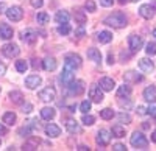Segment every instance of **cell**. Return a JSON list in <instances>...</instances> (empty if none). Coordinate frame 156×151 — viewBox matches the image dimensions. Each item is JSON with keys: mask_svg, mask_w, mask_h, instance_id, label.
<instances>
[{"mask_svg": "<svg viewBox=\"0 0 156 151\" xmlns=\"http://www.w3.org/2000/svg\"><path fill=\"white\" fill-rule=\"evenodd\" d=\"M126 22L128 20L123 12H112V14L106 16L105 20H103V23L109 25L112 28H123V27H126Z\"/></svg>", "mask_w": 156, "mask_h": 151, "instance_id": "cell-1", "label": "cell"}, {"mask_svg": "<svg viewBox=\"0 0 156 151\" xmlns=\"http://www.w3.org/2000/svg\"><path fill=\"white\" fill-rule=\"evenodd\" d=\"M129 143H131L134 148H139V149H145L148 146V140H147V137L142 134V132H133L131 136V139H129Z\"/></svg>", "mask_w": 156, "mask_h": 151, "instance_id": "cell-2", "label": "cell"}, {"mask_svg": "<svg viewBox=\"0 0 156 151\" xmlns=\"http://www.w3.org/2000/svg\"><path fill=\"white\" fill-rule=\"evenodd\" d=\"M67 89H69V92L72 94V95H81L83 92H84V83L81 81V80H72L67 86Z\"/></svg>", "mask_w": 156, "mask_h": 151, "instance_id": "cell-3", "label": "cell"}, {"mask_svg": "<svg viewBox=\"0 0 156 151\" xmlns=\"http://www.w3.org/2000/svg\"><path fill=\"white\" fill-rule=\"evenodd\" d=\"M142 44H144V41H142L140 36H137V34H129L128 36V47H129V50H131L133 53L139 52Z\"/></svg>", "mask_w": 156, "mask_h": 151, "instance_id": "cell-4", "label": "cell"}, {"mask_svg": "<svg viewBox=\"0 0 156 151\" xmlns=\"http://www.w3.org/2000/svg\"><path fill=\"white\" fill-rule=\"evenodd\" d=\"M5 12H6L8 19L12 20V22H19V20H22V17H23V11H22L20 6H11V8H8Z\"/></svg>", "mask_w": 156, "mask_h": 151, "instance_id": "cell-5", "label": "cell"}, {"mask_svg": "<svg viewBox=\"0 0 156 151\" xmlns=\"http://www.w3.org/2000/svg\"><path fill=\"white\" fill-rule=\"evenodd\" d=\"M2 53L6 56V58H16V56H19V53H20V48H19V45H16V44H5L3 47H2Z\"/></svg>", "mask_w": 156, "mask_h": 151, "instance_id": "cell-6", "label": "cell"}, {"mask_svg": "<svg viewBox=\"0 0 156 151\" xmlns=\"http://www.w3.org/2000/svg\"><path fill=\"white\" fill-rule=\"evenodd\" d=\"M64 66H69L72 69H78L81 66V58L75 55V53H69L66 55V58H64Z\"/></svg>", "mask_w": 156, "mask_h": 151, "instance_id": "cell-7", "label": "cell"}, {"mask_svg": "<svg viewBox=\"0 0 156 151\" xmlns=\"http://www.w3.org/2000/svg\"><path fill=\"white\" fill-rule=\"evenodd\" d=\"M89 98H90V101H94V103H101V101H103L101 87H98V86H90V87H89Z\"/></svg>", "mask_w": 156, "mask_h": 151, "instance_id": "cell-8", "label": "cell"}, {"mask_svg": "<svg viewBox=\"0 0 156 151\" xmlns=\"http://www.w3.org/2000/svg\"><path fill=\"white\" fill-rule=\"evenodd\" d=\"M39 98H41L42 101L50 103L56 98V91L53 89V87H45V89H42L41 92H39Z\"/></svg>", "mask_w": 156, "mask_h": 151, "instance_id": "cell-9", "label": "cell"}, {"mask_svg": "<svg viewBox=\"0 0 156 151\" xmlns=\"http://www.w3.org/2000/svg\"><path fill=\"white\" fill-rule=\"evenodd\" d=\"M73 72H75V69H72V67H69V66H64V70H62V73H61V81H62V84L67 86L72 80H75Z\"/></svg>", "mask_w": 156, "mask_h": 151, "instance_id": "cell-10", "label": "cell"}, {"mask_svg": "<svg viewBox=\"0 0 156 151\" xmlns=\"http://www.w3.org/2000/svg\"><path fill=\"white\" fill-rule=\"evenodd\" d=\"M95 140H97V143H98L100 146H106V145L109 143V140H111V132L106 131V129H100Z\"/></svg>", "mask_w": 156, "mask_h": 151, "instance_id": "cell-11", "label": "cell"}, {"mask_svg": "<svg viewBox=\"0 0 156 151\" xmlns=\"http://www.w3.org/2000/svg\"><path fill=\"white\" fill-rule=\"evenodd\" d=\"M154 12H156V8H154L153 5H150V3L142 5V6L139 8V14L144 17V19H151V17L154 16Z\"/></svg>", "mask_w": 156, "mask_h": 151, "instance_id": "cell-12", "label": "cell"}, {"mask_svg": "<svg viewBox=\"0 0 156 151\" xmlns=\"http://www.w3.org/2000/svg\"><path fill=\"white\" fill-rule=\"evenodd\" d=\"M20 37H22V41L23 42H27V44H30V45H33L34 42H36V39H37V34L33 31V30H23L22 33H20Z\"/></svg>", "mask_w": 156, "mask_h": 151, "instance_id": "cell-13", "label": "cell"}, {"mask_svg": "<svg viewBox=\"0 0 156 151\" xmlns=\"http://www.w3.org/2000/svg\"><path fill=\"white\" fill-rule=\"evenodd\" d=\"M42 80L39 75H30V77L25 78V86L28 87V89H36L37 86H41Z\"/></svg>", "mask_w": 156, "mask_h": 151, "instance_id": "cell-14", "label": "cell"}, {"mask_svg": "<svg viewBox=\"0 0 156 151\" xmlns=\"http://www.w3.org/2000/svg\"><path fill=\"white\" fill-rule=\"evenodd\" d=\"M139 69H140L142 72H145V73H151V72L154 70V64H153V61L144 58V59L139 61Z\"/></svg>", "mask_w": 156, "mask_h": 151, "instance_id": "cell-15", "label": "cell"}, {"mask_svg": "<svg viewBox=\"0 0 156 151\" xmlns=\"http://www.w3.org/2000/svg\"><path fill=\"white\" fill-rule=\"evenodd\" d=\"M56 59L53 58V56H47L44 61H42V67H44V70H47V72H53V70H56Z\"/></svg>", "mask_w": 156, "mask_h": 151, "instance_id": "cell-16", "label": "cell"}, {"mask_svg": "<svg viewBox=\"0 0 156 151\" xmlns=\"http://www.w3.org/2000/svg\"><path fill=\"white\" fill-rule=\"evenodd\" d=\"M100 87H101V91L111 92V91L114 89V87H115V83H114V80H112V78L105 77V78H101V80H100Z\"/></svg>", "mask_w": 156, "mask_h": 151, "instance_id": "cell-17", "label": "cell"}, {"mask_svg": "<svg viewBox=\"0 0 156 151\" xmlns=\"http://www.w3.org/2000/svg\"><path fill=\"white\" fill-rule=\"evenodd\" d=\"M0 37H3V39H11L12 37V28L5 22H0Z\"/></svg>", "mask_w": 156, "mask_h": 151, "instance_id": "cell-18", "label": "cell"}, {"mask_svg": "<svg viewBox=\"0 0 156 151\" xmlns=\"http://www.w3.org/2000/svg\"><path fill=\"white\" fill-rule=\"evenodd\" d=\"M45 134L48 137H58L61 134V128L58 126V125H55V123H48L45 126Z\"/></svg>", "mask_w": 156, "mask_h": 151, "instance_id": "cell-19", "label": "cell"}, {"mask_svg": "<svg viewBox=\"0 0 156 151\" xmlns=\"http://www.w3.org/2000/svg\"><path fill=\"white\" fill-rule=\"evenodd\" d=\"M144 98L147 101H156V86H148L144 89Z\"/></svg>", "mask_w": 156, "mask_h": 151, "instance_id": "cell-20", "label": "cell"}, {"mask_svg": "<svg viewBox=\"0 0 156 151\" xmlns=\"http://www.w3.org/2000/svg\"><path fill=\"white\" fill-rule=\"evenodd\" d=\"M9 98L14 105H23V95L20 91H11L9 92Z\"/></svg>", "mask_w": 156, "mask_h": 151, "instance_id": "cell-21", "label": "cell"}, {"mask_svg": "<svg viewBox=\"0 0 156 151\" xmlns=\"http://www.w3.org/2000/svg\"><path fill=\"white\" fill-rule=\"evenodd\" d=\"M87 58L90 59V61H94V62H98L101 61V53H100V50H97V48H89L87 50Z\"/></svg>", "mask_w": 156, "mask_h": 151, "instance_id": "cell-22", "label": "cell"}, {"mask_svg": "<svg viewBox=\"0 0 156 151\" xmlns=\"http://www.w3.org/2000/svg\"><path fill=\"white\" fill-rule=\"evenodd\" d=\"M37 145H39V139H37V137H28V140L23 143V149L31 151V149H36Z\"/></svg>", "mask_w": 156, "mask_h": 151, "instance_id": "cell-23", "label": "cell"}, {"mask_svg": "<svg viewBox=\"0 0 156 151\" xmlns=\"http://www.w3.org/2000/svg\"><path fill=\"white\" fill-rule=\"evenodd\" d=\"M66 129H67L70 134H76V132H80V131H81L80 125H78L75 120H67V123H66Z\"/></svg>", "mask_w": 156, "mask_h": 151, "instance_id": "cell-24", "label": "cell"}, {"mask_svg": "<svg viewBox=\"0 0 156 151\" xmlns=\"http://www.w3.org/2000/svg\"><path fill=\"white\" fill-rule=\"evenodd\" d=\"M69 19H70V16H69L67 11H58L56 16H55V20L58 23H69Z\"/></svg>", "mask_w": 156, "mask_h": 151, "instance_id": "cell-25", "label": "cell"}, {"mask_svg": "<svg viewBox=\"0 0 156 151\" xmlns=\"http://www.w3.org/2000/svg\"><path fill=\"white\" fill-rule=\"evenodd\" d=\"M97 39H98L101 44H108V42L112 41V33H111V31H106V30H105V31H100Z\"/></svg>", "mask_w": 156, "mask_h": 151, "instance_id": "cell-26", "label": "cell"}, {"mask_svg": "<svg viewBox=\"0 0 156 151\" xmlns=\"http://www.w3.org/2000/svg\"><path fill=\"white\" fill-rule=\"evenodd\" d=\"M125 81L139 83V81H142V75H139V73H136V72H133V70H129V72L125 73Z\"/></svg>", "mask_w": 156, "mask_h": 151, "instance_id": "cell-27", "label": "cell"}, {"mask_svg": "<svg viewBox=\"0 0 156 151\" xmlns=\"http://www.w3.org/2000/svg\"><path fill=\"white\" fill-rule=\"evenodd\" d=\"M111 134L114 137H117V139H122V137H125V128L122 126V125H114Z\"/></svg>", "mask_w": 156, "mask_h": 151, "instance_id": "cell-28", "label": "cell"}, {"mask_svg": "<svg viewBox=\"0 0 156 151\" xmlns=\"http://www.w3.org/2000/svg\"><path fill=\"white\" fill-rule=\"evenodd\" d=\"M41 117L44 120H51L55 117V109L53 108H42L41 109Z\"/></svg>", "mask_w": 156, "mask_h": 151, "instance_id": "cell-29", "label": "cell"}, {"mask_svg": "<svg viewBox=\"0 0 156 151\" xmlns=\"http://www.w3.org/2000/svg\"><path fill=\"white\" fill-rule=\"evenodd\" d=\"M3 123L12 126V125L16 123V114H14V112H5V114H3Z\"/></svg>", "mask_w": 156, "mask_h": 151, "instance_id": "cell-30", "label": "cell"}, {"mask_svg": "<svg viewBox=\"0 0 156 151\" xmlns=\"http://www.w3.org/2000/svg\"><path fill=\"white\" fill-rule=\"evenodd\" d=\"M129 94H131V87H129L128 84L120 86V87H119V91H117V97H119V98H122L123 95H125V97H128Z\"/></svg>", "mask_w": 156, "mask_h": 151, "instance_id": "cell-31", "label": "cell"}, {"mask_svg": "<svg viewBox=\"0 0 156 151\" xmlns=\"http://www.w3.org/2000/svg\"><path fill=\"white\" fill-rule=\"evenodd\" d=\"M114 115H115V114H114V111L109 109V108H105V109H101V111H100V117H101L103 120H111Z\"/></svg>", "mask_w": 156, "mask_h": 151, "instance_id": "cell-32", "label": "cell"}, {"mask_svg": "<svg viewBox=\"0 0 156 151\" xmlns=\"http://www.w3.org/2000/svg\"><path fill=\"white\" fill-rule=\"evenodd\" d=\"M27 69H28L27 61H23V59L16 61V70H17L19 73H25V72H27Z\"/></svg>", "mask_w": 156, "mask_h": 151, "instance_id": "cell-33", "label": "cell"}, {"mask_svg": "<svg viewBox=\"0 0 156 151\" xmlns=\"http://www.w3.org/2000/svg\"><path fill=\"white\" fill-rule=\"evenodd\" d=\"M36 20H37V23H41V25H45V23H48V20H50V16L47 14V12H37V16H36Z\"/></svg>", "mask_w": 156, "mask_h": 151, "instance_id": "cell-34", "label": "cell"}, {"mask_svg": "<svg viewBox=\"0 0 156 151\" xmlns=\"http://www.w3.org/2000/svg\"><path fill=\"white\" fill-rule=\"evenodd\" d=\"M70 31H72V28H70L69 23H59V27H58V33H59V34L67 36Z\"/></svg>", "mask_w": 156, "mask_h": 151, "instance_id": "cell-35", "label": "cell"}, {"mask_svg": "<svg viewBox=\"0 0 156 151\" xmlns=\"http://www.w3.org/2000/svg\"><path fill=\"white\" fill-rule=\"evenodd\" d=\"M73 17H75V20L80 23V25H84V23H86V14H84L83 11H75Z\"/></svg>", "mask_w": 156, "mask_h": 151, "instance_id": "cell-36", "label": "cell"}, {"mask_svg": "<svg viewBox=\"0 0 156 151\" xmlns=\"http://www.w3.org/2000/svg\"><path fill=\"white\" fill-rule=\"evenodd\" d=\"M145 53H147L148 56L156 55V42H148V44H147V47H145Z\"/></svg>", "mask_w": 156, "mask_h": 151, "instance_id": "cell-37", "label": "cell"}, {"mask_svg": "<svg viewBox=\"0 0 156 151\" xmlns=\"http://www.w3.org/2000/svg\"><path fill=\"white\" fill-rule=\"evenodd\" d=\"M90 106H92V103H90L89 100H84V101L80 105V111L83 112V114H87V112L90 111Z\"/></svg>", "mask_w": 156, "mask_h": 151, "instance_id": "cell-38", "label": "cell"}, {"mask_svg": "<svg viewBox=\"0 0 156 151\" xmlns=\"http://www.w3.org/2000/svg\"><path fill=\"white\" fill-rule=\"evenodd\" d=\"M117 118H119L120 123H131V117H129L126 112H120V114L117 115Z\"/></svg>", "mask_w": 156, "mask_h": 151, "instance_id": "cell-39", "label": "cell"}, {"mask_svg": "<svg viewBox=\"0 0 156 151\" xmlns=\"http://www.w3.org/2000/svg\"><path fill=\"white\" fill-rule=\"evenodd\" d=\"M81 122H83V125H86V126H90V125H94L95 118H94L92 115H87V114H84V115H83V118H81Z\"/></svg>", "mask_w": 156, "mask_h": 151, "instance_id": "cell-40", "label": "cell"}, {"mask_svg": "<svg viewBox=\"0 0 156 151\" xmlns=\"http://www.w3.org/2000/svg\"><path fill=\"white\" fill-rule=\"evenodd\" d=\"M147 114L151 117H156V101H150V106L147 108Z\"/></svg>", "mask_w": 156, "mask_h": 151, "instance_id": "cell-41", "label": "cell"}, {"mask_svg": "<svg viewBox=\"0 0 156 151\" xmlns=\"http://www.w3.org/2000/svg\"><path fill=\"white\" fill-rule=\"evenodd\" d=\"M31 131H33V128L28 125V126H23L22 129H19V134L25 137V136H30V134H31Z\"/></svg>", "mask_w": 156, "mask_h": 151, "instance_id": "cell-42", "label": "cell"}, {"mask_svg": "<svg viewBox=\"0 0 156 151\" xmlns=\"http://www.w3.org/2000/svg\"><path fill=\"white\" fill-rule=\"evenodd\" d=\"M84 8H86V9H87V11H89V12H94V11H95V8H97V6H95V3H94V2H92V0H87V2H86V3H84Z\"/></svg>", "mask_w": 156, "mask_h": 151, "instance_id": "cell-43", "label": "cell"}, {"mask_svg": "<svg viewBox=\"0 0 156 151\" xmlns=\"http://www.w3.org/2000/svg\"><path fill=\"white\" fill-rule=\"evenodd\" d=\"M31 109H33V106H31L30 103H25V105L22 106V112H23V114H30Z\"/></svg>", "mask_w": 156, "mask_h": 151, "instance_id": "cell-44", "label": "cell"}, {"mask_svg": "<svg viewBox=\"0 0 156 151\" xmlns=\"http://www.w3.org/2000/svg\"><path fill=\"white\" fill-rule=\"evenodd\" d=\"M30 2H31V6L34 8H41L44 5V0H30Z\"/></svg>", "mask_w": 156, "mask_h": 151, "instance_id": "cell-45", "label": "cell"}, {"mask_svg": "<svg viewBox=\"0 0 156 151\" xmlns=\"http://www.w3.org/2000/svg\"><path fill=\"white\" fill-rule=\"evenodd\" d=\"M112 149H114V151H125L126 148H125V145H122V143H115V145L112 146Z\"/></svg>", "mask_w": 156, "mask_h": 151, "instance_id": "cell-46", "label": "cell"}, {"mask_svg": "<svg viewBox=\"0 0 156 151\" xmlns=\"http://www.w3.org/2000/svg\"><path fill=\"white\" fill-rule=\"evenodd\" d=\"M114 0H100V5L101 6H112Z\"/></svg>", "mask_w": 156, "mask_h": 151, "instance_id": "cell-47", "label": "cell"}, {"mask_svg": "<svg viewBox=\"0 0 156 151\" xmlns=\"http://www.w3.org/2000/svg\"><path fill=\"white\" fill-rule=\"evenodd\" d=\"M136 112H137V114H139V115H145V114H147V109H145L144 106H137V109H136Z\"/></svg>", "mask_w": 156, "mask_h": 151, "instance_id": "cell-48", "label": "cell"}, {"mask_svg": "<svg viewBox=\"0 0 156 151\" xmlns=\"http://www.w3.org/2000/svg\"><path fill=\"white\" fill-rule=\"evenodd\" d=\"M75 34H76V37H83V36H84V28H83V25H81V28H78V30L75 31Z\"/></svg>", "mask_w": 156, "mask_h": 151, "instance_id": "cell-49", "label": "cell"}, {"mask_svg": "<svg viewBox=\"0 0 156 151\" xmlns=\"http://www.w3.org/2000/svg\"><path fill=\"white\" fill-rule=\"evenodd\" d=\"M6 132H8V129H6V128L3 126V125H2V123H0V136H5Z\"/></svg>", "mask_w": 156, "mask_h": 151, "instance_id": "cell-50", "label": "cell"}, {"mask_svg": "<svg viewBox=\"0 0 156 151\" xmlns=\"http://www.w3.org/2000/svg\"><path fill=\"white\" fill-rule=\"evenodd\" d=\"M5 72H6V66L5 64H0V77L5 75Z\"/></svg>", "mask_w": 156, "mask_h": 151, "instance_id": "cell-51", "label": "cell"}, {"mask_svg": "<svg viewBox=\"0 0 156 151\" xmlns=\"http://www.w3.org/2000/svg\"><path fill=\"white\" fill-rule=\"evenodd\" d=\"M5 9H6V5H5L3 2H0V14H3Z\"/></svg>", "mask_w": 156, "mask_h": 151, "instance_id": "cell-52", "label": "cell"}, {"mask_svg": "<svg viewBox=\"0 0 156 151\" xmlns=\"http://www.w3.org/2000/svg\"><path fill=\"white\" fill-rule=\"evenodd\" d=\"M39 67V61L37 59H33V69H37Z\"/></svg>", "mask_w": 156, "mask_h": 151, "instance_id": "cell-53", "label": "cell"}, {"mask_svg": "<svg viewBox=\"0 0 156 151\" xmlns=\"http://www.w3.org/2000/svg\"><path fill=\"white\" fill-rule=\"evenodd\" d=\"M151 140H153V142L156 143V129H154V131L151 132Z\"/></svg>", "mask_w": 156, "mask_h": 151, "instance_id": "cell-54", "label": "cell"}, {"mask_svg": "<svg viewBox=\"0 0 156 151\" xmlns=\"http://www.w3.org/2000/svg\"><path fill=\"white\" fill-rule=\"evenodd\" d=\"M78 149H80V151H86V149H89V146H86V145H81V146H78Z\"/></svg>", "mask_w": 156, "mask_h": 151, "instance_id": "cell-55", "label": "cell"}, {"mask_svg": "<svg viewBox=\"0 0 156 151\" xmlns=\"http://www.w3.org/2000/svg\"><path fill=\"white\" fill-rule=\"evenodd\" d=\"M108 62H109V64H112V62H114V56H112V55L108 56Z\"/></svg>", "mask_w": 156, "mask_h": 151, "instance_id": "cell-56", "label": "cell"}, {"mask_svg": "<svg viewBox=\"0 0 156 151\" xmlns=\"http://www.w3.org/2000/svg\"><path fill=\"white\" fill-rule=\"evenodd\" d=\"M142 128H144V129H148L150 125H148V123H144V125H142Z\"/></svg>", "mask_w": 156, "mask_h": 151, "instance_id": "cell-57", "label": "cell"}, {"mask_svg": "<svg viewBox=\"0 0 156 151\" xmlns=\"http://www.w3.org/2000/svg\"><path fill=\"white\" fill-rule=\"evenodd\" d=\"M119 2H120V3L123 5V3H126V0H119Z\"/></svg>", "mask_w": 156, "mask_h": 151, "instance_id": "cell-58", "label": "cell"}, {"mask_svg": "<svg viewBox=\"0 0 156 151\" xmlns=\"http://www.w3.org/2000/svg\"><path fill=\"white\" fill-rule=\"evenodd\" d=\"M153 36H154V37H156V28H154V30H153Z\"/></svg>", "mask_w": 156, "mask_h": 151, "instance_id": "cell-59", "label": "cell"}, {"mask_svg": "<svg viewBox=\"0 0 156 151\" xmlns=\"http://www.w3.org/2000/svg\"><path fill=\"white\" fill-rule=\"evenodd\" d=\"M133 2H139V0H133Z\"/></svg>", "mask_w": 156, "mask_h": 151, "instance_id": "cell-60", "label": "cell"}]
</instances>
